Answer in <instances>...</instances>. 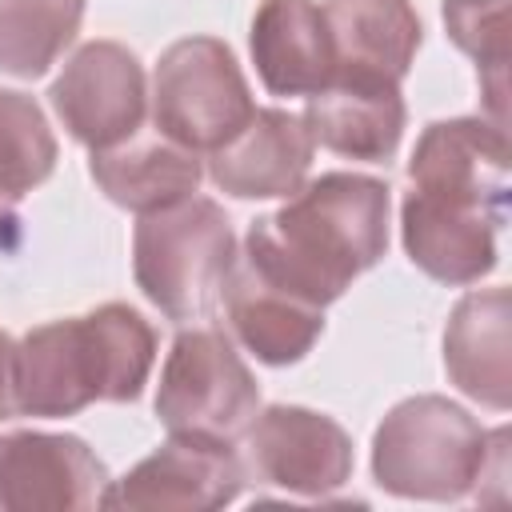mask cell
Instances as JSON below:
<instances>
[{
    "label": "cell",
    "instance_id": "6da1fadb",
    "mask_svg": "<svg viewBox=\"0 0 512 512\" xmlns=\"http://www.w3.org/2000/svg\"><path fill=\"white\" fill-rule=\"evenodd\" d=\"M388 184L364 172H324L244 236V260L292 296L328 308L388 252Z\"/></svg>",
    "mask_w": 512,
    "mask_h": 512
},
{
    "label": "cell",
    "instance_id": "7a4b0ae2",
    "mask_svg": "<svg viewBox=\"0 0 512 512\" xmlns=\"http://www.w3.org/2000/svg\"><path fill=\"white\" fill-rule=\"evenodd\" d=\"M156 364L152 324L112 300L84 316L48 320L16 344V408L60 420L96 400H136Z\"/></svg>",
    "mask_w": 512,
    "mask_h": 512
},
{
    "label": "cell",
    "instance_id": "3957f363",
    "mask_svg": "<svg viewBox=\"0 0 512 512\" xmlns=\"http://www.w3.org/2000/svg\"><path fill=\"white\" fill-rule=\"evenodd\" d=\"M496 436L448 396H408L376 424L372 480L400 500H464L488 476Z\"/></svg>",
    "mask_w": 512,
    "mask_h": 512
},
{
    "label": "cell",
    "instance_id": "277c9868",
    "mask_svg": "<svg viewBox=\"0 0 512 512\" xmlns=\"http://www.w3.org/2000/svg\"><path fill=\"white\" fill-rule=\"evenodd\" d=\"M236 232L208 196H184L144 212L132 232L136 288L168 320H200L220 304V288L236 264Z\"/></svg>",
    "mask_w": 512,
    "mask_h": 512
},
{
    "label": "cell",
    "instance_id": "5b68a950",
    "mask_svg": "<svg viewBox=\"0 0 512 512\" xmlns=\"http://www.w3.org/2000/svg\"><path fill=\"white\" fill-rule=\"evenodd\" d=\"M260 412V384L220 328H184L160 368L156 416L168 436L232 444Z\"/></svg>",
    "mask_w": 512,
    "mask_h": 512
},
{
    "label": "cell",
    "instance_id": "8992f818",
    "mask_svg": "<svg viewBox=\"0 0 512 512\" xmlns=\"http://www.w3.org/2000/svg\"><path fill=\"white\" fill-rule=\"evenodd\" d=\"M256 112L232 48L216 36H184L152 72V128L192 152H212Z\"/></svg>",
    "mask_w": 512,
    "mask_h": 512
},
{
    "label": "cell",
    "instance_id": "52a82bcc",
    "mask_svg": "<svg viewBox=\"0 0 512 512\" xmlns=\"http://www.w3.org/2000/svg\"><path fill=\"white\" fill-rule=\"evenodd\" d=\"M244 480H256L292 496H332L352 476V440L348 432L312 408L272 404L252 416L240 448Z\"/></svg>",
    "mask_w": 512,
    "mask_h": 512
},
{
    "label": "cell",
    "instance_id": "ba28073f",
    "mask_svg": "<svg viewBox=\"0 0 512 512\" xmlns=\"http://www.w3.org/2000/svg\"><path fill=\"white\" fill-rule=\"evenodd\" d=\"M48 104L84 148H108L144 124L148 84L136 52L120 40H88L48 88Z\"/></svg>",
    "mask_w": 512,
    "mask_h": 512
},
{
    "label": "cell",
    "instance_id": "9c48e42d",
    "mask_svg": "<svg viewBox=\"0 0 512 512\" xmlns=\"http://www.w3.org/2000/svg\"><path fill=\"white\" fill-rule=\"evenodd\" d=\"M244 468L232 444L172 436L128 476L108 480L100 508L128 512H212L240 496Z\"/></svg>",
    "mask_w": 512,
    "mask_h": 512
},
{
    "label": "cell",
    "instance_id": "30bf717a",
    "mask_svg": "<svg viewBox=\"0 0 512 512\" xmlns=\"http://www.w3.org/2000/svg\"><path fill=\"white\" fill-rule=\"evenodd\" d=\"M504 208L472 196L408 188L400 204V236L408 260L440 284H476L496 268V232Z\"/></svg>",
    "mask_w": 512,
    "mask_h": 512
},
{
    "label": "cell",
    "instance_id": "8fae6325",
    "mask_svg": "<svg viewBox=\"0 0 512 512\" xmlns=\"http://www.w3.org/2000/svg\"><path fill=\"white\" fill-rule=\"evenodd\" d=\"M108 492L104 460L68 432L0 436V512H84Z\"/></svg>",
    "mask_w": 512,
    "mask_h": 512
},
{
    "label": "cell",
    "instance_id": "7c38bea8",
    "mask_svg": "<svg viewBox=\"0 0 512 512\" xmlns=\"http://www.w3.org/2000/svg\"><path fill=\"white\" fill-rule=\"evenodd\" d=\"M300 120L312 144L348 160L380 164L396 156L408 124V108L400 96V80L336 68L332 80L308 96Z\"/></svg>",
    "mask_w": 512,
    "mask_h": 512
},
{
    "label": "cell",
    "instance_id": "4fadbf2b",
    "mask_svg": "<svg viewBox=\"0 0 512 512\" xmlns=\"http://www.w3.org/2000/svg\"><path fill=\"white\" fill-rule=\"evenodd\" d=\"M312 136L284 108H256L224 144L208 152V176L236 200L292 196L312 168Z\"/></svg>",
    "mask_w": 512,
    "mask_h": 512
},
{
    "label": "cell",
    "instance_id": "5bb4252c",
    "mask_svg": "<svg viewBox=\"0 0 512 512\" xmlns=\"http://www.w3.org/2000/svg\"><path fill=\"white\" fill-rule=\"evenodd\" d=\"M220 304H224L232 340L244 352H252L260 364H272V368L304 360L324 332V308L272 284L244 256H236V264L220 288Z\"/></svg>",
    "mask_w": 512,
    "mask_h": 512
},
{
    "label": "cell",
    "instance_id": "9a60e30c",
    "mask_svg": "<svg viewBox=\"0 0 512 512\" xmlns=\"http://www.w3.org/2000/svg\"><path fill=\"white\" fill-rule=\"evenodd\" d=\"M408 184L424 192H452V196H472L504 208V196H508L504 128L476 116L428 124L412 148Z\"/></svg>",
    "mask_w": 512,
    "mask_h": 512
},
{
    "label": "cell",
    "instance_id": "2e32d148",
    "mask_svg": "<svg viewBox=\"0 0 512 512\" xmlns=\"http://www.w3.org/2000/svg\"><path fill=\"white\" fill-rule=\"evenodd\" d=\"M88 172L112 204L144 216V212H156V208H168L192 196L200 188L204 164L192 148L176 144L160 128L140 124L120 144L96 148L88 160Z\"/></svg>",
    "mask_w": 512,
    "mask_h": 512
},
{
    "label": "cell",
    "instance_id": "e0dca14e",
    "mask_svg": "<svg viewBox=\"0 0 512 512\" xmlns=\"http://www.w3.org/2000/svg\"><path fill=\"white\" fill-rule=\"evenodd\" d=\"M248 48L256 76L272 96H312L336 72L328 24L312 0H260Z\"/></svg>",
    "mask_w": 512,
    "mask_h": 512
},
{
    "label": "cell",
    "instance_id": "ac0fdd59",
    "mask_svg": "<svg viewBox=\"0 0 512 512\" xmlns=\"http://www.w3.org/2000/svg\"><path fill=\"white\" fill-rule=\"evenodd\" d=\"M444 368L448 380L476 404L504 412L512 404V364H508V288L468 292L444 328Z\"/></svg>",
    "mask_w": 512,
    "mask_h": 512
},
{
    "label": "cell",
    "instance_id": "d6986e66",
    "mask_svg": "<svg viewBox=\"0 0 512 512\" xmlns=\"http://www.w3.org/2000/svg\"><path fill=\"white\" fill-rule=\"evenodd\" d=\"M324 24L336 68L404 80L420 48V16L408 0H328Z\"/></svg>",
    "mask_w": 512,
    "mask_h": 512
},
{
    "label": "cell",
    "instance_id": "ffe728a7",
    "mask_svg": "<svg viewBox=\"0 0 512 512\" xmlns=\"http://www.w3.org/2000/svg\"><path fill=\"white\" fill-rule=\"evenodd\" d=\"M56 168V136L40 104L24 92L0 88V240L16 224L20 200Z\"/></svg>",
    "mask_w": 512,
    "mask_h": 512
},
{
    "label": "cell",
    "instance_id": "44dd1931",
    "mask_svg": "<svg viewBox=\"0 0 512 512\" xmlns=\"http://www.w3.org/2000/svg\"><path fill=\"white\" fill-rule=\"evenodd\" d=\"M84 0H0V72L44 76L76 40Z\"/></svg>",
    "mask_w": 512,
    "mask_h": 512
},
{
    "label": "cell",
    "instance_id": "7402d4cb",
    "mask_svg": "<svg viewBox=\"0 0 512 512\" xmlns=\"http://www.w3.org/2000/svg\"><path fill=\"white\" fill-rule=\"evenodd\" d=\"M444 28L452 44L476 60L480 92L496 124H504V84H508V0H444Z\"/></svg>",
    "mask_w": 512,
    "mask_h": 512
},
{
    "label": "cell",
    "instance_id": "603a6c76",
    "mask_svg": "<svg viewBox=\"0 0 512 512\" xmlns=\"http://www.w3.org/2000/svg\"><path fill=\"white\" fill-rule=\"evenodd\" d=\"M16 412V340L0 328V424Z\"/></svg>",
    "mask_w": 512,
    "mask_h": 512
}]
</instances>
